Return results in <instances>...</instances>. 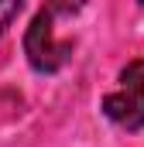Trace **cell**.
<instances>
[{
  "mask_svg": "<svg viewBox=\"0 0 144 147\" xmlns=\"http://www.w3.org/2000/svg\"><path fill=\"white\" fill-rule=\"evenodd\" d=\"M103 113L110 123L124 130L144 127V58L127 62V69L117 79V89H110L103 96Z\"/></svg>",
  "mask_w": 144,
  "mask_h": 147,
  "instance_id": "obj_1",
  "label": "cell"
},
{
  "mask_svg": "<svg viewBox=\"0 0 144 147\" xmlns=\"http://www.w3.org/2000/svg\"><path fill=\"white\" fill-rule=\"evenodd\" d=\"M24 55L31 62L35 72H58L72 55L69 41H55V7H45L38 10L28 34H24Z\"/></svg>",
  "mask_w": 144,
  "mask_h": 147,
  "instance_id": "obj_2",
  "label": "cell"
},
{
  "mask_svg": "<svg viewBox=\"0 0 144 147\" xmlns=\"http://www.w3.org/2000/svg\"><path fill=\"white\" fill-rule=\"evenodd\" d=\"M21 10H24V7H21V0H3V3H0V34L17 21V14H21Z\"/></svg>",
  "mask_w": 144,
  "mask_h": 147,
  "instance_id": "obj_3",
  "label": "cell"
}]
</instances>
